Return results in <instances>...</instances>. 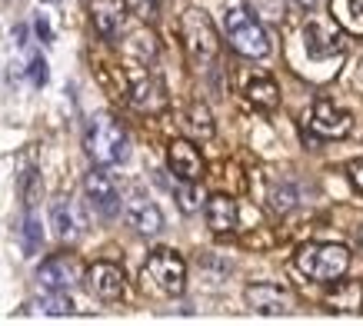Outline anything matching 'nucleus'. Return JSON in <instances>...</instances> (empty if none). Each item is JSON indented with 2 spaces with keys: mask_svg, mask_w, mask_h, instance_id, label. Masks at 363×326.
Wrapping results in <instances>:
<instances>
[{
  "mask_svg": "<svg viewBox=\"0 0 363 326\" xmlns=\"http://www.w3.org/2000/svg\"><path fill=\"white\" fill-rule=\"evenodd\" d=\"M84 283H87L90 293L97 296V300H104V303H113V300H121L123 290H127L123 270L117 266V263H111V260L90 263L87 273H84Z\"/></svg>",
  "mask_w": 363,
  "mask_h": 326,
  "instance_id": "6e6552de",
  "label": "nucleus"
},
{
  "mask_svg": "<svg viewBox=\"0 0 363 326\" xmlns=\"http://www.w3.org/2000/svg\"><path fill=\"white\" fill-rule=\"evenodd\" d=\"M40 310H44L47 316H67V313H74V303H70L67 290H44Z\"/></svg>",
  "mask_w": 363,
  "mask_h": 326,
  "instance_id": "4be33fe9",
  "label": "nucleus"
},
{
  "mask_svg": "<svg viewBox=\"0 0 363 326\" xmlns=\"http://www.w3.org/2000/svg\"><path fill=\"white\" fill-rule=\"evenodd\" d=\"M167 167L177 180H200L203 176V157L190 140H174L167 147Z\"/></svg>",
  "mask_w": 363,
  "mask_h": 326,
  "instance_id": "4468645a",
  "label": "nucleus"
},
{
  "mask_svg": "<svg viewBox=\"0 0 363 326\" xmlns=\"http://www.w3.org/2000/svg\"><path fill=\"white\" fill-rule=\"evenodd\" d=\"M23 237H27V253L40 247V223L33 217V210H27V223H23Z\"/></svg>",
  "mask_w": 363,
  "mask_h": 326,
  "instance_id": "a878e982",
  "label": "nucleus"
},
{
  "mask_svg": "<svg viewBox=\"0 0 363 326\" xmlns=\"http://www.w3.org/2000/svg\"><path fill=\"white\" fill-rule=\"evenodd\" d=\"M297 270L307 280L333 283L350 270V250L340 243H307L297 250Z\"/></svg>",
  "mask_w": 363,
  "mask_h": 326,
  "instance_id": "f03ea898",
  "label": "nucleus"
},
{
  "mask_svg": "<svg viewBox=\"0 0 363 326\" xmlns=\"http://www.w3.org/2000/svg\"><path fill=\"white\" fill-rule=\"evenodd\" d=\"M30 80L37 84V87H44L47 84V60L44 57H33L30 60Z\"/></svg>",
  "mask_w": 363,
  "mask_h": 326,
  "instance_id": "cd10ccee",
  "label": "nucleus"
},
{
  "mask_svg": "<svg viewBox=\"0 0 363 326\" xmlns=\"http://www.w3.org/2000/svg\"><path fill=\"white\" fill-rule=\"evenodd\" d=\"M84 150H87V157L97 167H117V163H123L130 157V140H127V130L111 113H97L87 123Z\"/></svg>",
  "mask_w": 363,
  "mask_h": 326,
  "instance_id": "f257e3e1",
  "label": "nucleus"
},
{
  "mask_svg": "<svg viewBox=\"0 0 363 326\" xmlns=\"http://www.w3.org/2000/svg\"><path fill=\"white\" fill-rule=\"evenodd\" d=\"M303 44H307V54L317 57V60H327V57L343 54V33L337 23H323V21H310L303 27Z\"/></svg>",
  "mask_w": 363,
  "mask_h": 326,
  "instance_id": "f8f14e48",
  "label": "nucleus"
},
{
  "mask_svg": "<svg viewBox=\"0 0 363 326\" xmlns=\"http://www.w3.org/2000/svg\"><path fill=\"white\" fill-rule=\"evenodd\" d=\"M177 193V203H180V210L184 213H194V210H200V190H197V180H180V186L174 190Z\"/></svg>",
  "mask_w": 363,
  "mask_h": 326,
  "instance_id": "5701e85b",
  "label": "nucleus"
},
{
  "mask_svg": "<svg viewBox=\"0 0 363 326\" xmlns=\"http://www.w3.org/2000/svg\"><path fill=\"white\" fill-rule=\"evenodd\" d=\"M50 223H54L60 240H77L84 233V227H87V217L80 213V207L74 200H57L50 207Z\"/></svg>",
  "mask_w": 363,
  "mask_h": 326,
  "instance_id": "f3484780",
  "label": "nucleus"
},
{
  "mask_svg": "<svg viewBox=\"0 0 363 326\" xmlns=\"http://www.w3.org/2000/svg\"><path fill=\"white\" fill-rule=\"evenodd\" d=\"M203 213H207V227L217 233V237H223V233H233L237 230V220H240V210H237V203H233V196L227 193H213L203 203Z\"/></svg>",
  "mask_w": 363,
  "mask_h": 326,
  "instance_id": "dca6fc26",
  "label": "nucleus"
},
{
  "mask_svg": "<svg viewBox=\"0 0 363 326\" xmlns=\"http://www.w3.org/2000/svg\"><path fill=\"white\" fill-rule=\"evenodd\" d=\"M84 196L87 203L97 210L104 220H111L121 213V190L113 184V176L104 170V167H94L87 176H84Z\"/></svg>",
  "mask_w": 363,
  "mask_h": 326,
  "instance_id": "423d86ee",
  "label": "nucleus"
},
{
  "mask_svg": "<svg viewBox=\"0 0 363 326\" xmlns=\"http://www.w3.org/2000/svg\"><path fill=\"white\" fill-rule=\"evenodd\" d=\"M350 176H353V186H357V190L363 193V160H360V163H353V167H350Z\"/></svg>",
  "mask_w": 363,
  "mask_h": 326,
  "instance_id": "c756f323",
  "label": "nucleus"
},
{
  "mask_svg": "<svg viewBox=\"0 0 363 326\" xmlns=\"http://www.w3.org/2000/svg\"><path fill=\"white\" fill-rule=\"evenodd\" d=\"M243 296H247V303H250L253 313H260V316H284V313H290V306H294L290 290L280 286V283H250V286L243 290Z\"/></svg>",
  "mask_w": 363,
  "mask_h": 326,
  "instance_id": "1a4fd4ad",
  "label": "nucleus"
},
{
  "mask_svg": "<svg viewBox=\"0 0 363 326\" xmlns=\"http://www.w3.org/2000/svg\"><path fill=\"white\" fill-rule=\"evenodd\" d=\"M357 237H360V247H363V227H360V233H357Z\"/></svg>",
  "mask_w": 363,
  "mask_h": 326,
  "instance_id": "2f4dec72",
  "label": "nucleus"
},
{
  "mask_svg": "<svg viewBox=\"0 0 363 326\" xmlns=\"http://www.w3.org/2000/svg\"><path fill=\"white\" fill-rule=\"evenodd\" d=\"M140 74H133L130 80V103L140 113H160L167 107V87L160 84V77H154L147 67H137Z\"/></svg>",
  "mask_w": 363,
  "mask_h": 326,
  "instance_id": "9d476101",
  "label": "nucleus"
},
{
  "mask_svg": "<svg viewBox=\"0 0 363 326\" xmlns=\"http://www.w3.org/2000/svg\"><path fill=\"white\" fill-rule=\"evenodd\" d=\"M247 100L260 110H274L280 103V90H277V84L270 77H253L247 84Z\"/></svg>",
  "mask_w": 363,
  "mask_h": 326,
  "instance_id": "aec40b11",
  "label": "nucleus"
},
{
  "mask_svg": "<svg viewBox=\"0 0 363 326\" xmlns=\"http://www.w3.org/2000/svg\"><path fill=\"white\" fill-rule=\"evenodd\" d=\"M44 4H57V0H44Z\"/></svg>",
  "mask_w": 363,
  "mask_h": 326,
  "instance_id": "473e14b6",
  "label": "nucleus"
},
{
  "mask_svg": "<svg viewBox=\"0 0 363 326\" xmlns=\"http://www.w3.org/2000/svg\"><path fill=\"white\" fill-rule=\"evenodd\" d=\"M190 127H194V133H200V137H213V117H210V110L203 107V103H194V107H190Z\"/></svg>",
  "mask_w": 363,
  "mask_h": 326,
  "instance_id": "393cba45",
  "label": "nucleus"
},
{
  "mask_svg": "<svg viewBox=\"0 0 363 326\" xmlns=\"http://www.w3.org/2000/svg\"><path fill=\"white\" fill-rule=\"evenodd\" d=\"M327 306H333L337 313H357L363 306V283L360 280H333V290L327 293Z\"/></svg>",
  "mask_w": 363,
  "mask_h": 326,
  "instance_id": "a211bd4d",
  "label": "nucleus"
},
{
  "mask_svg": "<svg viewBox=\"0 0 363 326\" xmlns=\"http://www.w3.org/2000/svg\"><path fill=\"white\" fill-rule=\"evenodd\" d=\"M123 7H127V11H133L137 17H143V21H147V17H154L157 0H123Z\"/></svg>",
  "mask_w": 363,
  "mask_h": 326,
  "instance_id": "bb28decb",
  "label": "nucleus"
},
{
  "mask_svg": "<svg viewBox=\"0 0 363 326\" xmlns=\"http://www.w3.org/2000/svg\"><path fill=\"white\" fill-rule=\"evenodd\" d=\"M90 21L104 40H113L123 30L127 7H123V0H90Z\"/></svg>",
  "mask_w": 363,
  "mask_h": 326,
  "instance_id": "2eb2a0df",
  "label": "nucleus"
},
{
  "mask_svg": "<svg viewBox=\"0 0 363 326\" xmlns=\"http://www.w3.org/2000/svg\"><path fill=\"white\" fill-rule=\"evenodd\" d=\"M123 54L137 60V67H150L157 60V37L147 27H140L137 33L127 37V44H123Z\"/></svg>",
  "mask_w": 363,
  "mask_h": 326,
  "instance_id": "6ab92c4d",
  "label": "nucleus"
},
{
  "mask_svg": "<svg viewBox=\"0 0 363 326\" xmlns=\"http://www.w3.org/2000/svg\"><path fill=\"white\" fill-rule=\"evenodd\" d=\"M121 207H123V213H127V223H130L137 233H143V237H154V233L164 230V213H160V207L143 193L140 186H133L127 196H121Z\"/></svg>",
  "mask_w": 363,
  "mask_h": 326,
  "instance_id": "0eeeda50",
  "label": "nucleus"
},
{
  "mask_svg": "<svg viewBox=\"0 0 363 326\" xmlns=\"http://www.w3.org/2000/svg\"><path fill=\"white\" fill-rule=\"evenodd\" d=\"M33 27H37V37H40L44 44H50V37H54V33H50V23H47V17H37V23H33Z\"/></svg>",
  "mask_w": 363,
  "mask_h": 326,
  "instance_id": "c85d7f7f",
  "label": "nucleus"
},
{
  "mask_svg": "<svg viewBox=\"0 0 363 326\" xmlns=\"http://www.w3.org/2000/svg\"><path fill=\"white\" fill-rule=\"evenodd\" d=\"M80 276H84V270H80L70 257H50V260H44L40 270H37L40 290H70V286L80 283Z\"/></svg>",
  "mask_w": 363,
  "mask_h": 326,
  "instance_id": "ddd939ff",
  "label": "nucleus"
},
{
  "mask_svg": "<svg viewBox=\"0 0 363 326\" xmlns=\"http://www.w3.org/2000/svg\"><path fill=\"white\" fill-rule=\"evenodd\" d=\"M350 127H353V117L347 113V110L337 107V103H330V100H317V103H313L310 130L317 133V137H327V140H333V137H347Z\"/></svg>",
  "mask_w": 363,
  "mask_h": 326,
  "instance_id": "9b49d317",
  "label": "nucleus"
},
{
  "mask_svg": "<svg viewBox=\"0 0 363 326\" xmlns=\"http://www.w3.org/2000/svg\"><path fill=\"white\" fill-rule=\"evenodd\" d=\"M180 30H184V44H187V54L197 60V64H210L217 50H220V40H217V30L203 11L190 7L184 11V21H180Z\"/></svg>",
  "mask_w": 363,
  "mask_h": 326,
  "instance_id": "39448f33",
  "label": "nucleus"
},
{
  "mask_svg": "<svg viewBox=\"0 0 363 326\" xmlns=\"http://www.w3.org/2000/svg\"><path fill=\"white\" fill-rule=\"evenodd\" d=\"M294 203H297L294 186L290 184H274V190H270V210H274V213H290Z\"/></svg>",
  "mask_w": 363,
  "mask_h": 326,
  "instance_id": "b1692460",
  "label": "nucleus"
},
{
  "mask_svg": "<svg viewBox=\"0 0 363 326\" xmlns=\"http://www.w3.org/2000/svg\"><path fill=\"white\" fill-rule=\"evenodd\" d=\"M223 33H227V44L240 57L260 60V57L270 54V37H267L264 23L257 21V13L243 11V7L227 11V17H223Z\"/></svg>",
  "mask_w": 363,
  "mask_h": 326,
  "instance_id": "7ed1b4c3",
  "label": "nucleus"
},
{
  "mask_svg": "<svg viewBox=\"0 0 363 326\" xmlns=\"http://www.w3.org/2000/svg\"><path fill=\"white\" fill-rule=\"evenodd\" d=\"M143 283L160 296H180L187 290V263L177 250H154L143 263Z\"/></svg>",
  "mask_w": 363,
  "mask_h": 326,
  "instance_id": "20e7f679",
  "label": "nucleus"
},
{
  "mask_svg": "<svg viewBox=\"0 0 363 326\" xmlns=\"http://www.w3.org/2000/svg\"><path fill=\"white\" fill-rule=\"evenodd\" d=\"M294 4H300V7H313L317 0H294Z\"/></svg>",
  "mask_w": 363,
  "mask_h": 326,
  "instance_id": "7c9ffc66",
  "label": "nucleus"
},
{
  "mask_svg": "<svg viewBox=\"0 0 363 326\" xmlns=\"http://www.w3.org/2000/svg\"><path fill=\"white\" fill-rule=\"evenodd\" d=\"M330 13L340 27L363 33V0H330Z\"/></svg>",
  "mask_w": 363,
  "mask_h": 326,
  "instance_id": "412c9836",
  "label": "nucleus"
}]
</instances>
